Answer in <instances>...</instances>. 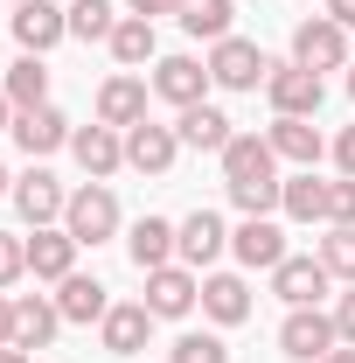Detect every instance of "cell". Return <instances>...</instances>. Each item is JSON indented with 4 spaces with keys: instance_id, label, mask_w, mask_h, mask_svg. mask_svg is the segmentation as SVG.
Masks as SVG:
<instances>
[{
    "instance_id": "cell-8",
    "label": "cell",
    "mask_w": 355,
    "mask_h": 363,
    "mask_svg": "<svg viewBox=\"0 0 355 363\" xmlns=\"http://www.w3.org/2000/svg\"><path fill=\"white\" fill-rule=\"evenodd\" d=\"M209 84H216V77H209V63H195V56H161V63H153V98H168L181 112L202 105Z\"/></svg>"
},
{
    "instance_id": "cell-20",
    "label": "cell",
    "mask_w": 355,
    "mask_h": 363,
    "mask_svg": "<svg viewBox=\"0 0 355 363\" xmlns=\"http://www.w3.org/2000/svg\"><path fill=\"white\" fill-rule=\"evenodd\" d=\"M28 272H35V279H70V272H77V238L42 224L28 238Z\"/></svg>"
},
{
    "instance_id": "cell-4",
    "label": "cell",
    "mask_w": 355,
    "mask_h": 363,
    "mask_svg": "<svg viewBox=\"0 0 355 363\" xmlns=\"http://www.w3.org/2000/svg\"><path fill=\"white\" fill-rule=\"evenodd\" d=\"M209 77H216L223 91H258L272 77V63H265V49H258V43L223 35V43H209Z\"/></svg>"
},
{
    "instance_id": "cell-24",
    "label": "cell",
    "mask_w": 355,
    "mask_h": 363,
    "mask_svg": "<svg viewBox=\"0 0 355 363\" xmlns=\"http://www.w3.org/2000/svg\"><path fill=\"white\" fill-rule=\"evenodd\" d=\"M175 133H181V147H209V154H223V147H230V112H216V105H188V112H181L175 119Z\"/></svg>"
},
{
    "instance_id": "cell-28",
    "label": "cell",
    "mask_w": 355,
    "mask_h": 363,
    "mask_svg": "<svg viewBox=\"0 0 355 363\" xmlns=\"http://www.w3.org/2000/svg\"><path fill=\"white\" fill-rule=\"evenodd\" d=\"M153 49H161V35H153V21H139V14H126V21L112 28V56H119L126 70L153 63Z\"/></svg>"
},
{
    "instance_id": "cell-35",
    "label": "cell",
    "mask_w": 355,
    "mask_h": 363,
    "mask_svg": "<svg viewBox=\"0 0 355 363\" xmlns=\"http://www.w3.org/2000/svg\"><path fill=\"white\" fill-rule=\"evenodd\" d=\"M327 224H355V175L327 182Z\"/></svg>"
},
{
    "instance_id": "cell-27",
    "label": "cell",
    "mask_w": 355,
    "mask_h": 363,
    "mask_svg": "<svg viewBox=\"0 0 355 363\" xmlns=\"http://www.w3.org/2000/svg\"><path fill=\"white\" fill-rule=\"evenodd\" d=\"M7 105L14 112H35V105H49V70H42V56H21L14 70H7Z\"/></svg>"
},
{
    "instance_id": "cell-36",
    "label": "cell",
    "mask_w": 355,
    "mask_h": 363,
    "mask_svg": "<svg viewBox=\"0 0 355 363\" xmlns=\"http://www.w3.org/2000/svg\"><path fill=\"white\" fill-rule=\"evenodd\" d=\"M334 335H342V342H355V286L334 301Z\"/></svg>"
},
{
    "instance_id": "cell-42",
    "label": "cell",
    "mask_w": 355,
    "mask_h": 363,
    "mask_svg": "<svg viewBox=\"0 0 355 363\" xmlns=\"http://www.w3.org/2000/svg\"><path fill=\"white\" fill-rule=\"evenodd\" d=\"M0 363H28V350H14V342H0Z\"/></svg>"
},
{
    "instance_id": "cell-38",
    "label": "cell",
    "mask_w": 355,
    "mask_h": 363,
    "mask_svg": "<svg viewBox=\"0 0 355 363\" xmlns=\"http://www.w3.org/2000/svg\"><path fill=\"white\" fill-rule=\"evenodd\" d=\"M334 168L355 175V126H342V140H334Z\"/></svg>"
},
{
    "instance_id": "cell-37",
    "label": "cell",
    "mask_w": 355,
    "mask_h": 363,
    "mask_svg": "<svg viewBox=\"0 0 355 363\" xmlns=\"http://www.w3.org/2000/svg\"><path fill=\"white\" fill-rule=\"evenodd\" d=\"M126 14H139V21H161V14H181V0H126Z\"/></svg>"
},
{
    "instance_id": "cell-21",
    "label": "cell",
    "mask_w": 355,
    "mask_h": 363,
    "mask_svg": "<svg viewBox=\"0 0 355 363\" xmlns=\"http://www.w3.org/2000/svg\"><path fill=\"white\" fill-rule=\"evenodd\" d=\"M272 161H279V154H272V140L237 133L230 147H223V182H230V189H237V182H279V175H272Z\"/></svg>"
},
{
    "instance_id": "cell-19",
    "label": "cell",
    "mask_w": 355,
    "mask_h": 363,
    "mask_svg": "<svg viewBox=\"0 0 355 363\" xmlns=\"http://www.w3.org/2000/svg\"><path fill=\"white\" fill-rule=\"evenodd\" d=\"M126 252H133L139 272H161V266H175V259H181V238H175L168 217H139L133 238H126Z\"/></svg>"
},
{
    "instance_id": "cell-46",
    "label": "cell",
    "mask_w": 355,
    "mask_h": 363,
    "mask_svg": "<svg viewBox=\"0 0 355 363\" xmlns=\"http://www.w3.org/2000/svg\"><path fill=\"white\" fill-rule=\"evenodd\" d=\"M14 7H21V0H14Z\"/></svg>"
},
{
    "instance_id": "cell-41",
    "label": "cell",
    "mask_w": 355,
    "mask_h": 363,
    "mask_svg": "<svg viewBox=\"0 0 355 363\" xmlns=\"http://www.w3.org/2000/svg\"><path fill=\"white\" fill-rule=\"evenodd\" d=\"M0 133H14V105H7V91H0Z\"/></svg>"
},
{
    "instance_id": "cell-25",
    "label": "cell",
    "mask_w": 355,
    "mask_h": 363,
    "mask_svg": "<svg viewBox=\"0 0 355 363\" xmlns=\"http://www.w3.org/2000/svg\"><path fill=\"white\" fill-rule=\"evenodd\" d=\"M279 210L293 224H327V182H313V168L293 175V182H279Z\"/></svg>"
},
{
    "instance_id": "cell-14",
    "label": "cell",
    "mask_w": 355,
    "mask_h": 363,
    "mask_svg": "<svg viewBox=\"0 0 355 363\" xmlns=\"http://www.w3.org/2000/svg\"><path fill=\"white\" fill-rule=\"evenodd\" d=\"M14 210H21L28 224L42 230V224H56V217L70 210V196H63V182L49 175V168H28V175L14 182Z\"/></svg>"
},
{
    "instance_id": "cell-29",
    "label": "cell",
    "mask_w": 355,
    "mask_h": 363,
    "mask_svg": "<svg viewBox=\"0 0 355 363\" xmlns=\"http://www.w3.org/2000/svg\"><path fill=\"white\" fill-rule=\"evenodd\" d=\"M230 14H237V7H230V0H181V28H188V35H202V43H223V35H230Z\"/></svg>"
},
{
    "instance_id": "cell-17",
    "label": "cell",
    "mask_w": 355,
    "mask_h": 363,
    "mask_svg": "<svg viewBox=\"0 0 355 363\" xmlns=\"http://www.w3.org/2000/svg\"><path fill=\"white\" fill-rule=\"evenodd\" d=\"M56 315L63 321H105L112 315V294H105V279H91V272H70V279H56Z\"/></svg>"
},
{
    "instance_id": "cell-23",
    "label": "cell",
    "mask_w": 355,
    "mask_h": 363,
    "mask_svg": "<svg viewBox=\"0 0 355 363\" xmlns=\"http://www.w3.org/2000/svg\"><path fill=\"white\" fill-rule=\"evenodd\" d=\"M56 328H63L56 301H42V294L14 301V350H49V342H56Z\"/></svg>"
},
{
    "instance_id": "cell-44",
    "label": "cell",
    "mask_w": 355,
    "mask_h": 363,
    "mask_svg": "<svg viewBox=\"0 0 355 363\" xmlns=\"http://www.w3.org/2000/svg\"><path fill=\"white\" fill-rule=\"evenodd\" d=\"M0 196H14V175H7V168H0Z\"/></svg>"
},
{
    "instance_id": "cell-18",
    "label": "cell",
    "mask_w": 355,
    "mask_h": 363,
    "mask_svg": "<svg viewBox=\"0 0 355 363\" xmlns=\"http://www.w3.org/2000/svg\"><path fill=\"white\" fill-rule=\"evenodd\" d=\"M146 91L153 84H139V77H105L98 84V126H119V133L139 126L146 119Z\"/></svg>"
},
{
    "instance_id": "cell-45",
    "label": "cell",
    "mask_w": 355,
    "mask_h": 363,
    "mask_svg": "<svg viewBox=\"0 0 355 363\" xmlns=\"http://www.w3.org/2000/svg\"><path fill=\"white\" fill-rule=\"evenodd\" d=\"M349 105H355V63H349Z\"/></svg>"
},
{
    "instance_id": "cell-1",
    "label": "cell",
    "mask_w": 355,
    "mask_h": 363,
    "mask_svg": "<svg viewBox=\"0 0 355 363\" xmlns=\"http://www.w3.org/2000/svg\"><path fill=\"white\" fill-rule=\"evenodd\" d=\"M265 98H272L279 119H313L320 98H327V84H320V70H307V63H272Z\"/></svg>"
},
{
    "instance_id": "cell-3",
    "label": "cell",
    "mask_w": 355,
    "mask_h": 363,
    "mask_svg": "<svg viewBox=\"0 0 355 363\" xmlns=\"http://www.w3.org/2000/svg\"><path fill=\"white\" fill-rule=\"evenodd\" d=\"M63 230H70L77 245H105V238L119 230V196H112L105 182H84V189L70 196V210H63Z\"/></svg>"
},
{
    "instance_id": "cell-15",
    "label": "cell",
    "mask_w": 355,
    "mask_h": 363,
    "mask_svg": "<svg viewBox=\"0 0 355 363\" xmlns=\"http://www.w3.org/2000/svg\"><path fill=\"white\" fill-rule=\"evenodd\" d=\"M70 119L56 112V105H35V112H14V140H21V154L28 161H42V154H56V147H70Z\"/></svg>"
},
{
    "instance_id": "cell-33",
    "label": "cell",
    "mask_w": 355,
    "mask_h": 363,
    "mask_svg": "<svg viewBox=\"0 0 355 363\" xmlns=\"http://www.w3.org/2000/svg\"><path fill=\"white\" fill-rule=\"evenodd\" d=\"M168 363H230V350H223V335H181Z\"/></svg>"
},
{
    "instance_id": "cell-39",
    "label": "cell",
    "mask_w": 355,
    "mask_h": 363,
    "mask_svg": "<svg viewBox=\"0 0 355 363\" xmlns=\"http://www.w3.org/2000/svg\"><path fill=\"white\" fill-rule=\"evenodd\" d=\"M320 7H327V14L342 21V28H355V0H320Z\"/></svg>"
},
{
    "instance_id": "cell-31",
    "label": "cell",
    "mask_w": 355,
    "mask_h": 363,
    "mask_svg": "<svg viewBox=\"0 0 355 363\" xmlns=\"http://www.w3.org/2000/svg\"><path fill=\"white\" fill-rule=\"evenodd\" d=\"M320 266L334 272V279H355V224H327V238H320Z\"/></svg>"
},
{
    "instance_id": "cell-34",
    "label": "cell",
    "mask_w": 355,
    "mask_h": 363,
    "mask_svg": "<svg viewBox=\"0 0 355 363\" xmlns=\"http://www.w3.org/2000/svg\"><path fill=\"white\" fill-rule=\"evenodd\" d=\"M28 272V238H14V230H0V294L14 286Z\"/></svg>"
},
{
    "instance_id": "cell-22",
    "label": "cell",
    "mask_w": 355,
    "mask_h": 363,
    "mask_svg": "<svg viewBox=\"0 0 355 363\" xmlns=\"http://www.w3.org/2000/svg\"><path fill=\"white\" fill-rule=\"evenodd\" d=\"M202 315L223 321V328H237V321L251 315V286L237 272H202Z\"/></svg>"
},
{
    "instance_id": "cell-12",
    "label": "cell",
    "mask_w": 355,
    "mask_h": 363,
    "mask_svg": "<svg viewBox=\"0 0 355 363\" xmlns=\"http://www.w3.org/2000/svg\"><path fill=\"white\" fill-rule=\"evenodd\" d=\"M98 335H105L112 357H139L146 335H153V308H146V301H112V315L98 321Z\"/></svg>"
},
{
    "instance_id": "cell-16",
    "label": "cell",
    "mask_w": 355,
    "mask_h": 363,
    "mask_svg": "<svg viewBox=\"0 0 355 363\" xmlns=\"http://www.w3.org/2000/svg\"><path fill=\"white\" fill-rule=\"evenodd\" d=\"M175 238H181V266H216L223 259V245H230V230H223V217L216 210H195V217H181L175 224Z\"/></svg>"
},
{
    "instance_id": "cell-32",
    "label": "cell",
    "mask_w": 355,
    "mask_h": 363,
    "mask_svg": "<svg viewBox=\"0 0 355 363\" xmlns=\"http://www.w3.org/2000/svg\"><path fill=\"white\" fill-rule=\"evenodd\" d=\"M230 203H237L244 217H272V210H279V182H237Z\"/></svg>"
},
{
    "instance_id": "cell-2",
    "label": "cell",
    "mask_w": 355,
    "mask_h": 363,
    "mask_svg": "<svg viewBox=\"0 0 355 363\" xmlns=\"http://www.w3.org/2000/svg\"><path fill=\"white\" fill-rule=\"evenodd\" d=\"M293 63H307V70H349V28L334 14H307L293 28Z\"/></svg>"
},
{
    "instance_id": "cell-30",
    "label": "cell",
    "mask_w": 355,
    "mask_h": 363,
    "mask_svg": "<svg viewBox=\"0 0 355 363\" xmlns=\"http://www.w3.org/2000/svg\"><path fill=\"white\" fill-rule=\"evenodd\" d=\"M119 21H126V14H112V0H77V7H70V35H77V43H112Z\"/></svg>"
},
{
    "instance_id": "cell-5",
    "label": "cell",
    "mask_w": 355,
    "mask_h": 363,
    "mask_svg": "<svg viewBox=\"0 0 355 363\" xmlns=\"http://www.w3.org/2000/svg\"><path fill=\"white\" fill-rule=\"evenodd\" d=\"M195 301H202V272H195V266L146 272V308H153V321H181Z\"/></svg>"
},
{
    "instance_id": "cell-6",
    "label": "cell",
    "mask_w": 355,
    "mask_h": 363,
    "mask_svg": "<svg viewBox=\"0 0 355 363\" xmlns=\"http://www.w3.org/2000/svg\"><path fill=\"white\" fill-rule=\"evenodd\" d=\"M334 342H342V335H334V315H320V308H293L286 328H279V350L293 363H320Z\"/></svg>"
},
{
    "instance_id": "cell-43",
    "label": "cell",
    "mask_w": 355,
    "mask_h": 363,
    "mask_svg": "<svg viewBox=\"0 0 355 363\" xmlns=\"http://www.w3.org/2000/svg\"><path fill=\"white\" fill-rule=\"evenodd\" d=\"M320 363H355V350H327V357H320Z\"/></svg>"
},
{
    "instance_id": "cell-10",
    "label": "cell",
    "mask_w": 355,
    "mask_h": 363,
    "mask_svg": "<svg viewBox=\"0 0 355 363\" xmlns=\"http://www.w3.org/2000/svg\"><path fill=\"white\" fill-rule=\"evenodd\" d=\"M70 154H77V168H84L91 182H105V175L126 168V133H119V126H77V133H70Z\"/></svg>"
},
{
    "instance_id": "cell-11",
    "label": "cell",
    "mask_w": 355,
    "mask_h": 363,
    "mask_svg": "<svg viewBox=\"0 0 355 363\" xmlns=\"http://www.w3.org/2000/svg\"><path fill=\"white\" fill-rule=\"evenodd\" d=\"M70 35V7H49V0H21L14 7V43L28 49V56H42Z\"/></svg>"
},
{
    "instance_id": "cell-9",
    "label": "cell",
    "mask_w": 355,
    "mask_h": 363,
    "mask_svg": "<svg viewBox=\"0 0 355 363\" xmlns=\"http://www.w3.org/2000/svg\"><path fill=\"white\" fill-rule=\"evenodd\" d=\"M175 154H181V133H175V126H153V119L126 126V168H139V175H168Z\"/></svg>"
},
{
    "instance_id": "cell-7",
    "label": "cell",
    "mask_w": 355,
    "mask_h": 363,
    "mask_svg": "<svg viewBox=\"0 0 355 363\" xmlns=\"http://www.w3.org/2000/svg\"><path fill=\"white\" fill-rule=\"evenodd\" d=\"M327 279H334V272L320 266V252H313V259H293V252H286V259L272 266V294H279L286 308H320Z\"/></svg>"
},
{
    "instance_id": "cell-40",
    "label": "cell",
    "mask_w": 355,
    "mask_h": 363,
    "mask_svg": "<svg viewBox=\"0 0 355 363\" xmlns=\"http://www.w3.org/2000/svg\"><path fill=\"white\" fill-rule=\"evenodd\" d=\"M0 342H14V301L0 294Z\"/></svg>"
},
{
    "instance_id": "cell-26",
    "label": "cell",
    "mask_w": 355,
    "mask_h": 363,
    "mask_svg": "<svg viewBox=\"0 0 355 363\" xmlns=\"http://www.w3.org/2000/svg\"><path fill=\"white\" fill-rule=\"evenodd\" d=\"M272 154L279 161H300V168H313L320 161V133H313V119H272Z\"/></svg>"
},
{
    "instance_id": "cell-13",
    "label": "cell",
    "mask_w": 355,
    "mask_h": 363,
    "mask_svg": "<svg viewBox=\"0 0 355 363\" xmlns=\"http://www.w3.org/2000/svg\"><path fill=\"white\" fill-rule=\"evenodd\" d=\"M230 252H237V266L272 272L279 259H286V230L272 224V217H244V224L230 230Z\"/></svg>"
}]
</instances>
